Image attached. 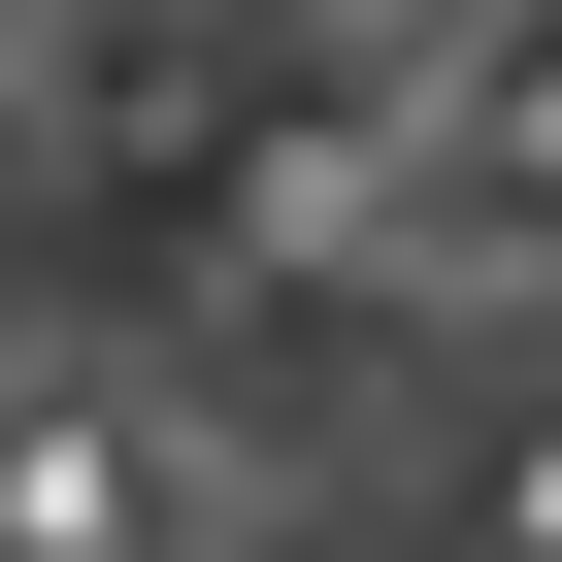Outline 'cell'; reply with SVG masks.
Wrapping results in <instances>:
<instances>
[{
    "label": "cell",
    "instance_id": "obj_1",
    "mask_svg": "<svg viewBox=\"0 0 562 562\" xmlns=\"http://www.w3.org/2000/svg\"><path fill=\"white\" fill-rule=\"evenodd\" d=\"M496 562H562V430H529V463H496Z\"/></svg>",
    "mask_w": 562,
    "mask_h": 562
}]
</instances>
